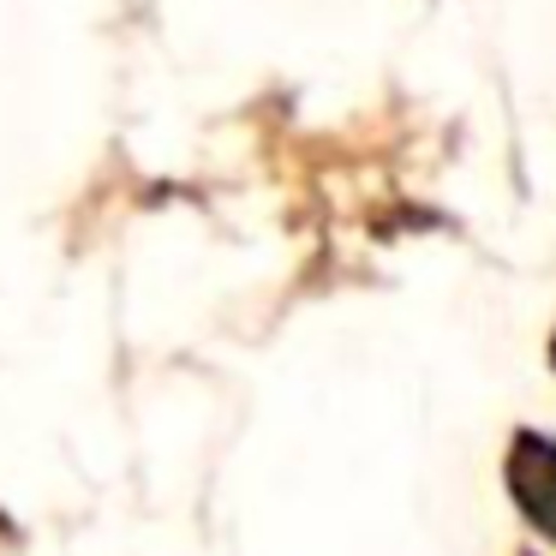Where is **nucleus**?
Masks as SVG:
<instances>
[{
	"label": "nucleus",
	"instance_id": "1",
	"mask_svg": "<svg viewBox=\"0 0 556 556\" xmlns=\"http://www.w3.org/2000/svg\"><path fill=\"white\" fill-rule=\"evenodd\" d=\"M508 484H515V503L527 508V520H539L556 539V448L544 437H520L515 455H508Z\"/></svg>",
	"mask_w": 556,
	"mask_h": 556
}]
</instances>
